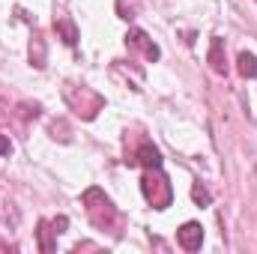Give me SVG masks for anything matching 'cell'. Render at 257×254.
<instances>
[{"label":"cell","instance_id":"obj_11","mask_svg":"<svg viewBox=\"0 0 257 254\" xmlns=\"http://www.w3.org/2000/svg\"><path fill=\"white\" fill-rule=\"evenodd\" d=\"M9 153H12V144H9V138L0 135V156H9Z\"/></svg>","mask_w":257,"mask_h":254},{"label":"cell","instance_id":"obj_3","mask_svg":"<svg viewBox=\"0 0 257 254\" xmlns=\"http://www.w3.org/2000/svg\"><path fill=\"white\" fill-rule=\"evenodd\" d=\"M177 242H180V248H186V251H197L200 242H203V227H200L197 221H186V224L177 230Z\"/></svg>","mask_w":257,"mask_h":254},{"label":"cell","instance_id":"obj_4","mask_svg":"<svg viewBox=\"0 0 257 254\" xmlns=\"http://www.w3.org/2000/svg\"><path fill=\"white\" fill-rule=\"evenodd\" d=\"M126 45L138 48V51H144V57H147V60H159V45H156L144 30H128V33H126Z\"/></svg>","mask_w":257,"mask_h":254},{"label":"cell","instance_id":"obj_8","mask_svg":"<svg viewBox=\"0 0 257 254\" xmlns=\"http://www.w3.org/2000/svg\"><path fill=\"white\" fill-rule=\"evenodd\" d=\"M236 63H239V75H242V78H257V57H254V54L242 51Z\"/></svg>","mask_w":257,"mask_h":254},{"label":"cell","instance_id":"obj_1","mask_svg":"<svg viewBox=\"0 0 257 254\" xmlns=\"http://www.w3.org/2000/svg\"><path fill=\"white\" fill-rule=\"evenodd\" d=\"M84 206H87V215H90V221H93L96 227L108 230V227L117 224V206L111 203V197L102 189L93 186V189L84 191Z\"/></svg>","mask_w":257,"mask_h":254},{"label":"cell","instance_id":"obj_7","mask_svg":"<svg viewBox=\"0 0 257 254\" xmlns=\"http://www.w3.org/2000/svg\"><path fill=\"white\" fill-rule=\"evenodd\" d=\"M51 236H57L54 224H51V221H39V248L45 254L54 251V239H51Z\"/></svg>","mask_w":257,"mask_h":254},{"label":"cell","instance_id":"obj_5","mask_svg":"<svg viewBox=\"0 0 257 254\" xmlns=\"http://www.w3.org/2000/svg\"><path fill=\"white\" fill-rule=\"evenodd\" d=\"M128 165H144V168H162V153L153 144H141L135 159H126Z\"/></svg>","mask_w":257,"mask_h":254},{"label":"cell","instance_id":"obj_6","mask_svg":"<svg viewBox=\"0 0 257 254\" xmlns=\"http://www.w3.org/2000/svg\"><path fill=\"white\" fill-rule=\"evenodd\" d=\"M209 66L218 72V75H227V60H224V42L215 36L212 45H209Z\"/></svg>","mask_w":257,"mask_h":254},{"label":"cell","instance_id":"obj_2","mask_svg":"<svg viewBox=\"0 0 257 254\" xmlns=\"http://www.w3.org/2000/svg\"><path fill=\"white\" fill-rule=\"evenodd\" d=\"M141 191H144V197H147L156 209L171 206L174 189H171L168 177L162 174V168H147V174H144V180H141Z\"/></svg>","mask_w":257,"mask_h":254},{"label":"cell","instance_id":"obj_9","mask_svg":"<svg viewBox=\"0 0 257 254\" xmlns=\"http://www.w3.org/2000/svg\"><path fill=\"white\" fill-rule=\"evenodd\" d=\"M54 27L63 33V42H66V45H75V42H78V30H75V24H72L69 18H60Z\"/></svg>","mask_w":257,"mask_h":254},{"label":"cell","instance_id":"obj_10","mask_svg":"<svg viewBox=\"0 0 257 254\" xmlns=\"http://www.w3.org/2000/svg\"><path fill=\"white\" fill-rule=\"evenodd\" d=\"M192 197H194V200H197V203H200V206H206V203H209V191L203 189L200 183H197V186H194V189H192Z\"/></svg>","mask_w":257,"mask_h":254}]
</instances>
